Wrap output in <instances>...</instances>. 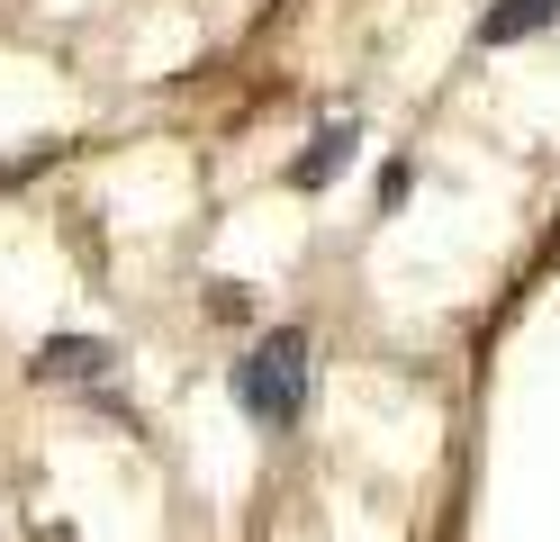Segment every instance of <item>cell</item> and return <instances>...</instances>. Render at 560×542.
<instances>
[{
  "label": "cell",
  "instance_id": "cell-1",
  "mask_svg": "<svg viewBox=\"0 0 560 542\" xmlns=\"http://www.w3.org/2000/svg\"><path fill=\"white\" fill-rule=\"evenodd\" d=\"M235 407L254 416V425H290L307 407V335H299V325L262 335L254 353L235 361Z\"/></svg>",
  "mask_w": 560,
  "mask_h": 542
},
{
  "label": "cell",
  "instance_id": "cell-2",
  "mask_svg": "<svg viewBox=\"0 0 560 542\" xmlns=\"http://www.w3.org/2000/svg\"><path fill=\"white\" fill-rule=\"evenodd\" d=\"M343 163H353V127H326V136L290 163V181H299V191H326V181H343Z\"/></svg>",
  "mask_w": 560,
  "mask_h": 542
},
{
  "label": "cell",
  "instance_id": "cell-3",
  "mask_svg": "<svg viewBox=\"0 0 560 542\" xmlns=\"http://www.w3.org/2000/svg\"><path fill=\"white\" fill-rule=\"evenodd\" d=\"M551 19H560V0H498V10L479 19V36H488V46H515V36H534Z\"/></svg>",
  "mask_w": 560,
  "mask_h": 542
},
{
  "label": "cell",
  "instance_id": "cell-4",
  "mask_svg": "<svg viewBox=\"0 0 560 542\" xmlns=\"http://www.w3.org/2000/svg\"><path fill=\"white\" fill-rule=\"evenodd\" d=\"M100 361H109V344H73V335H63V344H46L37 371L46 380H82V371H100Z\"/></svg>",
  "mask_w": 560,
  "mask_h": 542
}]
</instances>
